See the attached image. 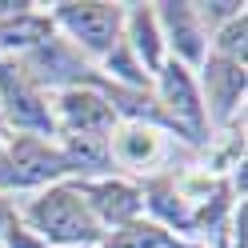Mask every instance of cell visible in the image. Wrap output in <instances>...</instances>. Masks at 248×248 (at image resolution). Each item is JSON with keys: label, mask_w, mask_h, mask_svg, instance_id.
Returning a JSON list of instances; mask_svg holds the SVG:
<instances>
[{"label": "cell", "mask_w": 248, "mask_h": 248, "mask_svg": "<svg viewBox=\"0 0 248 248\" xmlns=\"http://www.w3.org/2000/svg\"><path fill=\"white\" fill-rule=\"evenodd\" d=\"M52 124L56 136H100V140H108V132L116 128V112L96 84H76L64 92H52Z\"/></svg>", "instance_id": "cell-7"}, {"label": "cell", "mask_w": 248, "mask_h": 248, "mask_svg": "<svg viewBox=\"0 0 248 248\" xmlns=\"http://www.w3.org/2000/svg\"><path fill=\"white\" fill-rule=\"evenodd\" d=\"M244 64L236 60H220V56H204V64L196 68V88H200V104H204L208 128H232L244 104Z\"/></svg>", "instance_id": "cell-6"}, {"label": "cell", "mask_w": 248, "mask_h": 248, "mask_svg": "<svg viewBox=\"0 0 248 248\" xmlns=\"http://www.w3.org/2000/svg\"><path fill=\"white\" fill-rule=\"evenodd\" d=\"M0 128H4V124H0Z\"/></svg>", "instance_id": "cell-18"}, {"label": "cell", "mask_w": 248, "mask_h": 248, "mask_svg": "<svg viewBox=\"0 0 248 248\" xmlns=\"http://www.w3.org/2000/svg\"><path fill=\"white\" fill-rule=\"evenodd\" d=\"M152 96H156L164 132L176 136L180 144H204L208 116L204 104H200V88H196V72L176 64V60H164V68L152 76Z\"/></svg>", "instance_id": "cell-3"}, {"label": "cell", "mask_w": 248, "mask_h": 248, "mask_svg": "<svg viewBox=\"0 0 248 248\" xmlns=\"http://www.w3.org/2000/svg\"><path fill=\"white\" fill-rule=\"evenodd\" d=\"M12 220H16V212H12V200H8V196H0V240H4V232H8Z\"/></svg>", "instance_id": "cell-17"}, {"label": "cell", "mask_w": 248, "mask_h": 248, "mask_svg": "<svg viewBox=\"0 0 248 248\" xmlns=\"http://www.w3.org/2000/svg\"><path fill=\"white\" fill-rule=\"evenodd\" d=\"M52 36L56 28L48 8L32 0H0V56H24Z\"/></svg>", "instance_id": "cell-11"}, {"label": "cell", "mask_w": 248, "mask_h": 248, "mask_svg": "<svg viewBox=\"0 0 248 248\" xmlns=\"http://www.w3.org/2000/svg\"><path fill=\"white\" fill-rule=\"evenodd\" d=\"M120 40L132 48V56L144 64L148 76H156L168 60V48H164V36H160V24H156V12L152 4H124V32Z\"/></svg>", "instance_id": "cell-12"}, {"label": "cell", "mask_w": 248, "mask_h": 248, "mask_svg": "<svg viewBox=\"0 0 248 248\" xmlns=\"http://www.w3.org/2000/svg\"><path fill=\"white\" fill-rule=\"evenodd\" d=\"M248 16L240 12V16H232L228 24H220L208 40V56H220V60H236V64H244V52H248Z\"/></svg>", "instance_id": "cell-14"}, {"label": "cell", "mask_w": 248, "mask_h": 248, "mask_svg": "<svg viewBox=\"0 0 248 248\" xmlns=\"http://www.w3.org/2000/svg\"><path fill=\"white\" fill-rule=\"evenodd\" d=\"M168 244V232L160 224H152V220H132V224H124V228H112V232H104V240L96 248H164Z\"/></svg>", "instance_id": "cell-13"}, {"label": "cell", "mask_w": 248, "mask_h": 248, "mask_svg": "<svg viewBox=\"0 0 248 248\" xmlns=\"http://www.w3.org/2000/svg\"><path fill=\"white\" fill-rule=\"evenodd\" d=\"M0 124L8 136H48V140H56L52 96L12 56H0Z\"/></svg>", "instance_id": "cell-4"}, {"label": "cell", "mask_w": 248, "mask_h": 248, "mask_svg": "<svg viewBox=\"0 0 248 248\" xmlns=\"http://www.w3.org/2000/svg\"><path fill=\"white\" fill-rule=\"evenodd\" d=\"M68 180L64 152L48 136H8L0 152V196L8 192H40L48 184Z\"/></svg>", "instance_id": "cell-5"}, {"label": "cell", "mask_w": 248, "mask_h": 248, "mask_svg": "<svg viewBox=\"0 0 248 248\" xmlns=\"http://www.w3.org/2000/svg\"><path fill=\"white\" fill-rule=\"evenodd\" d=\"M192 8H196V20H200V28H204L208 36L220 24H228L232 16H240V12H244L240 0H212V4H192Z\"/></svg>", "instance_id": "cell-15"}, {"label": "cell", "mask_w": 248, "mask_h": 248, "mask_svg": "<svg viewBox=\"0 0 248 248\" xmlns=\"http://www.w3.org/2000/svg\"><path fill=\"white\" fill-rule=\"evenodd\" d=\"M168 144H180L176 136H168L156 124L144 120H116V128L108 132V156H112V172H156L164 160Z\"/></svg>", "instance_id": "cell-9"}, {"label": "cell", "mask_w": 248, "mask_h": 248, "mask_svg": "<svg viewBox=\"0 0 248 248\" xmlns=\"http://www.w3.org/2000/svg\"><path fill=\"white\" fill-rule=\"evenodd\" d=\"M0 248H48V244H44L36 232H28L20 220H12L8 232H4V240H0Z\"/></svg>", "instance_id": "cell-16"}, {"label": "cell", "mask_w": 248, "mask_h": 248, "mask_svg": "<svg viewBox=\"0 0 248 248\" xmlns=\"http://www.w3.org/2000/svg\"><path fill=\"white\" fill-rule=\"evenodd\" d=\"M152 12H156L168 60H176V64L196 72L200 64H204V56H208V32L200 28L196 8L188 4V0H164V4H152Z\"/></svg>", "instance_id": "cell-10"}, {"label": "cell", "mask_w": 248, "mask_h": 248, "mask_svg": "<svg viewBox=\"0 0 248 248\" xmlns=\"http://www.w3.org/2000/svg\"><path fill=\"white\" fill-rule=\"evenodd\" d=\"M12 212L48 248H96L104 240V228L92 220V212L80 200L72 180H60V184H48L40 192H28L20 204H12Z\"/></svg>", "instance_id": "cell-1"}, {"label": "cell", "mask_w": 248, "mask_h": 248, "mask_svg": "<svg viewBox=\"0 0 248 248\" xmlns=\"http://www.w3.org/2000/svg\"><path fill=\"white\" fill-rule=\"evenodd\" d=\"M48 16L56 32L92 64H100L124 32V4L112 0H64L48 8Z\"/></svg>", "instance_id": "cell-2"}, {"label": "cell", "mask_w": 248, "mask_h": 248, "mask_svg": "<svg viewBox=\"0 0 248 248\" xmlns=\"http://www.w3.org/2000/svg\"><path fill=\"white\" fill-rule=\"evenodd\" d=\"M80 200L88 204L92 220H96L104 232L124 228L132 220L144 216V196H140V184L128 180V176H96V180H72Z\"/></svg>", "instance_id": "cell-8"}]
</instances>
